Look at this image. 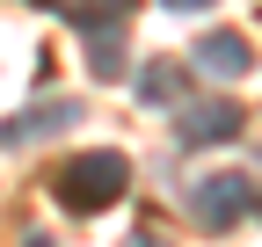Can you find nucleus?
Instances as JSON below:
<instances>
[{"label": "nucleus", "mask_w": 262, "mask_h": 247, "mask_svg": "<svg viewBox=\"0 0 262 247\" xmlns=\"http://www.w3.org/2000/svg\"><path fill=\"white\" fill-rule=\"evenodd\" d=\"M124 182H131L124 153H80V160L58 167V204L73 211V218H95V211L124 204Z\"/></svg>", "instance_id": "obj_1"}, {"label": "nucleus", "mask_w": 262, "mask_h": 247, "mask_svg": "<svg viewBox=\"0 0 262 247\" xmlns=\"http://www.w3.org/2000/svg\"><path fill=\"white\" fill-rule=\"evenodd\" d=\"M248 204H255V182L233 175V167H226V175H204V182H196V196H189V211H196V226H204V233L241 226V211H248Z\"/></svg>", "instance_id": "obj_2"}, {"label": "nucleus", "mask_w": 262, "mask_h": 247, "mask_svg": "<svg viewBox=\"0 0 262 247\" xmlns=\"http://www.w3.org/2000/svg\"><path fill=\"white\" fill-rule=\"evenodd\" d=\"M80 124V102H44V109H22L0 124V145H37V138H58Z\"/></svg>", "instance_id": "obj_3"}, {"label": "nucleus", "mask_w": 262, "mask_h": 247, "mask_svg": "<svg viewBox=\"0 0 262 247\" xmlns=\"http://www.w3.org/2000/svg\"><path fill=\"white\" fill-rule=\"evenodd\" d=\"M241 102H189L182 109V145H226V138H241Z\"/></svg>", "instance_id": "obj_4"}, {"label": "nucleus", "mask_w": 262, "mask_h": 247, "mask_svg": "<svg viewBox=\"0 0 262 247\" xmlns=\"http://www.w3.org/2000/svg\"><path fill=\"white\" fill-rule=\"evenodd\" d=\"M248 37H233V29H211V37L204 44H196V66H204V73H219V80H233V73H248Z\"/></svg>", "instance_id": "obj_5"}, {"label": "nucleus", "mask_w": 262, "mask_h": 247, "mask_svg": "<svg viewBox=\"0 0 262 247\" xmlns=\"http://www.w3.org/2000/svg\"><path fill=\"white\" fill-rule=\"evenodd\" d=\"M182 95V66H175V58H146V66H139V102L146 109H168Z\"/></svg>", "instance_id": "obj_6"}, {"label": "nucleus", "mask_w": 262, "mask_h": 247, "mask_svg": "<svg viewBox=\"0 0 262 247\" xmlns=\"http://www.w3.org/2000/svg\"><path fill=\"white\" fill-rule=\"evenodd\" d=\"M80 37H88V66L102 73V80H110V73L124 66V22H88Z\"/></svg>", "instance_id": "obj_7"}, {"label": "nucleus", "mask_w": 262, "mask_h": 247, "mask_svg": "<svg viewBox=\"0 0 262 247\" xmlns=\"http://www.w3.org/2000/svg\"><path fill=\"white\" fill-rule=\"evenodd\" d=\"M168 8H175V15H204L211 0H168Z\"/></svg>", "instance_id": "obj_8"}, {"label": "nucleus", "mask_w": 262, "mask_h": 247, "mask_svg": "<svg viewBox=\"0 0 262 247\" xmlns=\"http://www.w3.org/2000/svg\"><path fill=\"white\" fill-rule=\"evenodd\" d=\"M29 8H58V15H66V0H29Z\"/></svg>", "instance_id": "obj_9"}, {"label": "nucleus", "mask_w": 262, "mask_h": 247, "mask_svg": "<svg viewBox=\"0 0 262 247\" xmlns=\"http://www.w3.org/2000/svg\"><path fill=\"white\" fill-rule=\"evenodd\" d=\"M22 247H58V240H44V233H37V240H22Z\"/></svg>", "instance_id": "obj_10"}]
</instances>
